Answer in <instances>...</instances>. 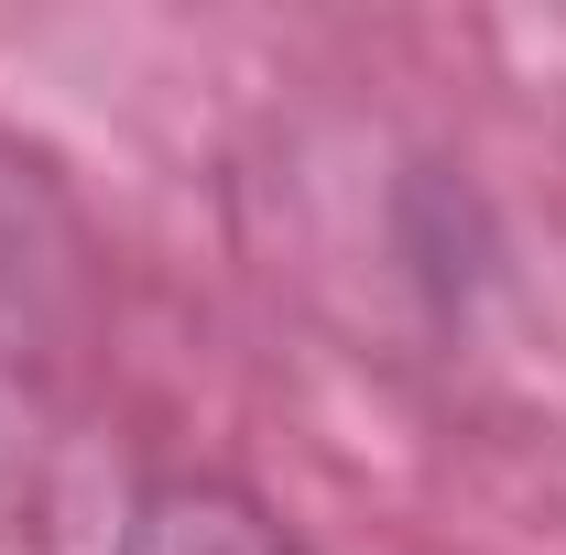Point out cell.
<instances>
[{"label": "cell", "mask_w": 566, "mask_h": 555, "mask_svg": "<svg viewBox=\"0 0 566 555\" xmlns=\"http://www.w3.org/2000/svg\"><path fill=\"white\" fill-rule=\"evenodd\" d=\"M109 555H305L283 534V512L240 480H153L120 512V545Z\"/></svg>", "instance_id": "1"}]
</instances>
